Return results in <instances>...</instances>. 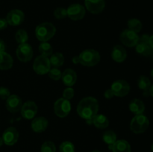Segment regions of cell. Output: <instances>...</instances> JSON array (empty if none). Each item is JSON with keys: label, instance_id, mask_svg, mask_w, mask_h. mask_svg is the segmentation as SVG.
Returning <instances> with one entry per match:
<instances>
[{"label": "cell", "instance_id": "cell-14", "mask_svg": "<svg viewBox=\"0 0 153 152\" xmlns=\"http://www.w3.org/2000/svg\"><path fill=\"white\" fill-rule=\"evenodd\" d=\"M85 4L87 10L93 14L102 13L105 7V0H85Z\"/></svg>", "mask_w": 153, "mask_h": 152}, {"label": "cell", "instance_id": "cell-38", "mask_svg": "<svg viewBox=\"0 0 153 152\" xmlns=\"http://www.w3.org/2000/svg\"><path fill=\"white\" fill-rule=\"evenodd\" d=\"M114 96V93L112 92L111 89H107V90L105 91L104 97L105 98H107V99H111V98H113Z\"/></svg>", "mask_w": 153, "mask_h": 152}, {"label": "cell", "instance_id": "cell-28", "mask_svg": "<svg viewBox=\"0 0 153 152\" xmlns=\"http://www.w3.org/2000/svg\"><path fill=\"white\" fill-rule=\"evenodd\" d=\"M38 49L40 55L47 57V58L50 57L53 52L52 46H51L50 43H47V42H41V43L39 45Z\"/></svg>", "mask_w": 153, "mask_h": 152}, {"label": "cell", "instance_id": "cell-16", "mask_svg": "<svg viewBox=\"0 0 153 152\" xmlns=\"http://www.w3.org/2000/svg\"><path fill=\"white\" fill-rule=\"evenodd\" d=\"M61 79L64 83L67 86H72L75 85L77 80V74L72 69H67L62 72Z\"/></svg>", "mask_w": 153, "mask_h": 152}, {"label": "cell", "instance_id": "cell-3", "mask_svg": "<svg viewBox=\"0 0 153 152\" xmlns=\"http://www.w3.org/2000/svg\"><path fill=\"white\" fill-rule=\"evenodd\" d=\"M79 63L85 66H94L97 65L101 60L100 52L95 49H86L79 55Z\"/></svg>", "mask_w": 153, "mask_h": 152}, {"label": "cell", "instance_id": "cell-27", "mask_svg": "<svg viewBox=\"0 0 153 152\" xmlns=\"http://www.w3.org/2000/svg\"><path fill=\"white\" fill-rule=\"evenodd\" d=\"M127 25H128V29L131 30V31H134L137 34L140 32L142 26H143L140 20H139L138 19H136V18H131V19H128Z\"/></svg>", "mask_w": 153, "mask_h": 152}, {"label": "cell", "instance_id": "cell-24", "mask_svg": "<svg viewBox=\"0 0 153 152\" xmlns=\"http://www.w3.org/2000/svg\"><path fill=\"white\" fill-rule=\"evenodd\" d=\"M93 125L99 129H105L109 125V120L103 114H97L93 118Z\"/></svg>", "mask_w": 153, "mask_h": 152}, {"label": "cell", "instance_id": "cell-34", "mask_svg": "<svg viewBox=\"0 0 153 152\" xmlns=\"http://www.w3.org/2000/svg\"><path fill=\"white\" fill-rule=\"evenodd\" d=\"M74 94H75L74 89H73L72 87H70V86H68V87L66 88V89L64 90V92H63V98L70 101V100H71L72 98H73Z\"/></svg>", "mask_w": 153, "mask_h": 152}, {"label": "cell", "instance_id": "cell-23", "mask_svg": "<svg viewBox=\"0 0 153 152\" xmlns=\"http://www.w3.org/2000/svg\"><path fill=\"white\" fill-rule=\"evenodd\" d=\"M137 86H138L139 89L143 92V96H149V89L151 86V81L149 77L145 75L140 76L137 80Z\"/></svg>", "mask_w": 153, "mask_h": 152}, {"label": "cell", "instance_id": "cell-18", "mask_svg": "<svg viewBox=\"0 0 153 152\" xmlns=\"http://www.w3.org/2000/svg\"><path fill=\"white\" fill-rule=\"evenodd\" d=\"M111 58L115 62H124L127 58L126 50L124 49L123 46L117 45V46H114L113 49H112Z\"/></svg>", "mask_w": 153, "mask_h": 152}, {"label": "cell", "instance_id": "cell-13", "mask_svg": "<svg viewBox=\"0 0 153 152\" xmlns=\"http://www.w3.org/2000/svg\"><path fill=\"white\" fill-rule=\"evenodd\" d=\"M4 144L11 146L16 144L19 139V132L14 127H9L2 134Z\"/></svg>", "mask_w": 153, "mask_h": 152}, {"label": "cell", "instance_id": "cell-1", "mask_svg": "<svg viewBox=\"0 0 153 152\" xmlns=\"http://www.w3.org/2000/svg\"><path fill=\"white\" fill-rule=\"evenodd\" d=\"M99 102L94 97H85L82 98L77 106V113L79 116L86 121L93 119L98 114Z\"/></svg>", "mask_w": 153, "mask_h": 152}, {"label": "cell", "instance_id": "cell-11", "mask_svg": "<svg viewBox=\"0 0 153 152\" xmlns=\"http://www.w3.org/2000/svg\"><path fill=\"white\" fill-rule=\"evenodd\" d=\"M37 112V106L34 101H28L22 104L20 109L21 116L25 119H33Z\"/></svg>", "mask_w": 153, "mask_h": 152}, {"label": "cell", "instance_id": "cell-22", "mask_svg": "<svg viewBox=\"0 0 153 152\" xmlns=\"http://www.w3.org/2000/svg\"><path fill=\"white\" fill-rule=\"evenodd\" d=\"M129 110L134 115L143 114L145 111L144 103L138 98H134L130 102Z\"/></svg>", "mask_w": 153, "mask_h": 152}, {"label": "cell", "instance_id": "cell-26", "mask_svg": "<svg viewBox=\"0 0 153 152\" xmlns=\"http://www.w3.org/2000/svg\"><path fill=\"white\" fill-rule=\"evenodd\" d=\"M49 62H50L51 66H53L54 68H58L64 64V55L61 52H56L55 54H52L49 58Z\"/></svg>", "mask_w": 153, "mask_h": 152}, {"label": "cell", "instance_id": "cell-37", "mask_svg": "<svg viewBox=\"0 0 153 152\" xmlns=\"http://www.w3.org/2000/svg\"><path fill=\"white\" fill-rule=\"evenodd\" d=\"M7 22L4 18H0V31L4 30L7 26Z\"/></svg>", "mask_w": 153, "mask_h": 152}, {"label": "cell", "instance_id": "cell-8", "mask_svg": "<svg viewBox=\"0 0 153 152\" xmlns=\"http://www.w3.org/2000/svg\"><path fill=\"white\" fill-rule=\"evenodd\" d=\"M121 43L127 47H135L139 40V36L137 33L129 29H126L121 32L120 35Z\"/></svg>", "mask_w": 153, "mask_h": 152}, {"label": "cell", "instance_id": "cell-36", "mask_svg": "<svg viewBox=\"0 0 153 152\" xmlns=\"http://www.w3.org/2000/svg\"><path fill=\"white\" fill-rule=\"evenodd\" d=\"M149 37L150 36L147 34H142L140 37H139L138 42H143V43H149Z\"/></svg>", "mask_w": 153, "mask_h": 152}, {"label": "cell", "instance_id": "cell-39", "mask_svg": "<svg viewBox=\"0 0 153 152\" xmlns=\"http://www.w3.org/2000/svg\"><path fill=\"white\" fill-rule=\"evenodd\" d=\"M5 51V44L1 39H0V52Z\"/></svg>", "mask_w": 153, "mask_h": 152}, {"label": "cell", "instance_id": "cell-45", "mask_svg": "<svg viewBox=\"0 0 153 152\" xmlns=\"http://www.w3.org/2000/svg\"><path fill=\"white\" fill-rule=\"evenodd\" d=\"M91 152H101L100 150H97V149H95V150H93Z\"/></svg>", "mask_w": 153, "mask_h": 152}, {"label": "cell", "instance_id": "cell-19", "mask_svg": "<svg viewBox=\"0 0 153 152\" xmlns=\"http://www.w3.org/2000/svg\"><path fill=\"white\" fill-rule=\"evenodd\" d=\"M113 152H131V145L128 141L125 139H118L111 146Z\"/></svg>", "mask_w": 153, "mask_h": 152}, {"label": "cell", "instance_id": "cell-29", "mask_svg": "<svg viewBox=\"0 0 153 152\" xmlns=\"http://www.w3.org/2000/svg\"><path fill=\"white\" fill-rule=\"evenodd\" d=\"M15 40H16V43L19 44H22V43H27L28 40V35L26 31L23 29H19L16 31V34H15Z\"/></svg>", "mask_w": 153, "mask_h": 152}, {"label": "cell", "instance_id": "cell-10", "mask_svg": "<svg viewBox=\"0 0 153 152\" xmlns=\"http://www.w3.org/2000/svg\"><path fill=\"white\" fill-rule=\"evenodd\" d=\"M67 10V16L73 21L81 20L85 16L86 10L80 4H73L69 6Z\"/></svg>", "mask_w": 153, "mask_h": 152}, {"label": "cell", "instance_id": "cell-5", "mask_svg": "<svg viewBox=\"0 0 153 152\" xmlns=\"http://www.w3.org/2000/svg\"><path fill=\"white\" fill-rule=\"evenodd\" d=\"M51 69L49 58L43 55H39L35 58L33 63V69L37 74L43 75L49 72Z\"/></svg>", "mask_w": 153, "mask_h": 152}, {"label": "cell", "instance_id": "cell-2", "mask_svg": "<svg viewBox=\"0 0 153 152\" xmlns=\"http://www.w3.org/2000/svg\"><path fill=\"white\" fill-rule=\"evenodd\" d=\"M56 28L51 22H43L36 27L35 34L37 40L40 42H47L54 37Z\"/></svg>", "mask_w": 153, "mask_h": 152}, {"label": "cell", "instance_id": "cell-42", "mask_svg": "<svg viewBox=\"0 0 153 152\" xmlns=\"http://www.w3.org/2000/svg\"><path fill=\"white\" fill-rule=\"evenodd\" d=\"M149 95H151L153 98V84L151 85L150 89H149Z\"/></svg>", "mask_w": 153, "mask_h": 152}, {"label": "cell", "instance_id": "cell-44", "mask_svg": "<svg viewBox=\"0 0 153 152\" xmlns=\"http://www.w3.org/2000/svg\"><path fill=\"white\" fill-rule=\"evenodd\" d=\"M150 75H151V77H152V80H153V69H152V70H151Z\"/></svg>", "mask_w": 153, "mask_h": 152}, {"label": "cell", "instance_id": "cell-47", "mask_svg": "<svg viewBox=\"0 0 153 152\" xmlns=\"http://www.w3.org/2000/svg\"><path fill=\"white\" fill-rule=\"evenodd\" d=\"M152 61H153V54H152Z\"/></svg>", "mask_w": 153, "mask_h": 152}, {"label": "cell", "instance_id": "cell-31", "mask_svg": "<svg viewBox=\"0 0 153 152\" xmlns=\"http://www.w3.org/2000/svg\"><path fill=\"white\" fill-rule=\"evenodd\" d=\"M40 152H56V147L53 142L46 141L43 143Z\"/></svg>", "mask_w": 153, "mask_h": 152}, {"label": "cell", "instance_id": "cell-40", "mask_svg": "<svg viewBox=\"0 0 153 152\" xmlns=\"http://www.w3.org/2000/svg\"><path fill=\"white\" fill-rule=\"evenodd\" d=\"M73 63L74 64H79V56H75L73 58Z\"/></svg>", "mask_w": 153, "mask_h": 152}, {"label": "cell", "instance_id": "cell-25", "mask_svg": "<svg viewBox=\"0 0 153 152\" xmlns=\"http://www.w3.org/2000/svg\"><path fill=\"white\" fill-rule=\"evenodd\" d=\"M102 139L103 142L108 145L109 149L111 150V146L117 140V134H115L114 131L109 130V131H105L102 135Z\"/></svg>", "mask_w": 153, "mask_h": 152}, {"label": "cell", "instance_id": "cell-17", "mask_svg": "<svg viewBox=\"0 0 153 152\" xmlns=\"http://www.w3.org/2000/svg\"><path fill=\"white\" fill-rule=\"evenodd\" d=\"M49 122L43 116H40L33 119L31 122V129L34 132L42 133L45 131L47 128Z\"/></svg>", "mask_w": 153, "mask_h": 152}, {"label": "cell", "instance_id": "cell-20", "mask_svg": "<svg viewBox=\"0 0 153 152\" xmlns=\"http://www.w3.org/2000/svg\"><path fill=\"white\" fill-rule=\"evenodd\" d=\"M13 64V60L9 54L5 52H0V69H10Z\"/></svg>", "mask_w": 153, "mask_h": 152}, {"label": "cell", "instance_id": "cell-7", "mask_svg": "<svg viewBox=\"0 0 153 152\" xmlns=\"http://www.w3.org/2000/svg\"><path fill=\"white\" fill-rule=\"evenodd\" d=\"M130 85L126 80H117L114 81L111 86V89L114 93V96L117 97H124L128 94L130 92Z\"/></svg>", "mask_w": 153, "mask_h": 152}, {"label": "cell", "instance_id": "cell-12", "mask_svg": "<svg viewBox=\"0 0 153 152\" xmlns=\"http://www.w3.org/2000/svg\"><path fill=\"white\" fill-rule=\"evenodd\" d=\"M6 20L7 24L11 26H17L23 22L25 19V14L19 9H13L9 11L6 16Z\"/></svg>", "mask_w": 153, "mask_h": 152}, {"label": "cell", "instance_id": "cell-35", "mask_svg": "<svg viewBox=\"0 0 153 152\" xmlns=\"http://www.w3.org/2000/svg\"><path fill=\"white\" fill-rule=\"evenodd\" d=\"M10 95V92L7 87L0 86V99L6 100Z\"/></svg>", "mask_w": 153, "mask_h": 152}, {"label": "cell", "instance_id": "cell-30", "mask_svg": "<svg viewBox=\"0 0 153 152\" xmlns=\"http://www.w3.org/2000/svg\"><path fill=\"white\" fill-rule=\"evenodd\" d=\"M60 152H75L76 148L73 142L70 141H64L60 145Z\"/></svg>", "mask_w": 153, "mask_h": 152}, {"label": "cell", "instance_id": "cell-32", "mask_svg": "<svg viewBox=\"0 0 153 152\" xmlns=\"http://www.w3.org/2000/svg\"><path fill=\"white\" fill-rule=\"evenodd\" d=\"M49 77L54 80H58L61 78L62 72L58 69V68H52L48 72Z\"/></svg>", "mask_w": 153, "mask_h": 152}, {"label": "cell", "instance_id": "cell-9", "mask_svg": "<svg viewBox=\"0 0 153 152\" xmlns=\"http://www.w3.org/2000/svg\"><path fill=\"white\" fill-rule=\"evenodd\" d=\"M16 55L18 60L22 62L25 63L30 61L33 57L32 47L27 43L19 44L16 50Z\"/></svg>", "mask_w": 153, "mask_h": 152}, {"label": "cell", "instance_id": "cell-41", "mask_svg": "<svg viewBox=\"0 0 153 152\" xmlns=\"http://www.w3.org/2000/svg\"><path fill=\"white\" fill-rule=\"evenodd\" d=\"M149 45H150L151 47H152L153 49V34L152 36H150V37H149Z\"/></svg>", "mask_w": 153, "mask_h": 152}, {"label": "cell", "instance_id": "cell-33", "mask_svg": "<svg viewBox=\"0 0 153 152\" xmlns=\"http://www.w3.org/2000/svg\"><path fill=\"white\" fill-rule=\"evenodd\" d=\"M54 16L58 19H64L67 16V9L64 8V7H58L54 11Z\"/></svg>", "mask_w": 153, "mask_h": 152}, {"label": "cell", "instance_id": "cell-6", "mask_svg": "<svg viewBox=\"0 0 153 152\" xmlns=\"http://www.w3.org/2000/svg\"><path fill=\"white\" fill-rule=\"evenodd\" d=\"M54 111L56 116L60 118L67 116L71 111V104L70 101L64 98H58L54 104Z\"/></svg>", "mask_w": 153, "mask_h": 152}, {"label": "cell", "instance_id": "cell-43", "mask_svg": "<svg viewBox=\"0 0 153 152\" xmlns=\"http://www.w3.org/2000/svg\"><path fill=\"white\" fill-rule=\"evenodd\" d=\"M3 144H4V141L2 139V137H0V147L2 146Z\"/></svg>", "mask_w": 153, "mask_h": 152}, {"label": "cell", "instance_id": "cell-46", "mask_svg": "<svg viewBox=\"0 0 153 152\" xmlns=\"http://www.w3.org/2000/svg\"><path fill=\"white\" fill-rule=\"evenodd\" d=\"M151 149H152V152H153V143H152V146H151Z\"/></svg>", "mask_w": 153, "mask_h": 152}, {"label": "cell", "instance_id": "cell-4", "mask_svg": "<svg viewBox=\"0 0 153 152\" xmlns=\"http://www.w3.org/2000/svg\"><path fill=\"white\" fill-rule=\"evenodd\" d=\"M149 126V119L143 114L135 115L130 122V130L136 134L144 133Z\"/></svg>", "mask_w": 153, "mask_h": 152}, {"label": "cell", "instance_id": "cell-15", "mask_svg": "<svg viewBox=\"0 0 153 152\" xmlns=\"http://www.w3.org/2000/svg\"><path fill=\"white\" fill-rule=\"evenodd\" d=\"M22 105V99L16 95H10L6 99V108L12 113L20 111Z\"/></svg>", "mask_w": 153, "mask_h": 152}, {"label": "cell", "instance_id": "cell-21", "mask_svg": "<svg viewBox=\"0 0 153 152\" xmlns=\"http://www.w3.org/2000/svg\"><path fill=\"white\" fill-rule=\"evenodd\" d=\"M135 51L137 54L144 57H149L153 54V49L149 43L138 42L135 46Z\"/></svg>", "mask_w": 153, "mask_h": 152}]
</instances>
